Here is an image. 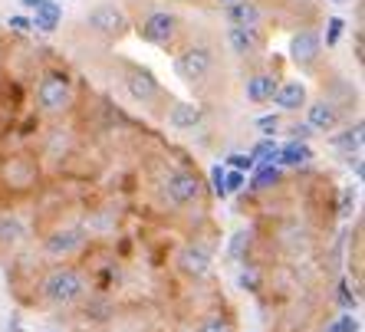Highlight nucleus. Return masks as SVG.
<instances>
[{"label":"nucleus","instance_id":"nucleus-1","mask_svg":"<svg viewBox=\"0 0 365 332\" xmlns=\"http://www.w3.org/2000/svg\"><path fill=\"white\" fill-rule=\"evenodd\" d=\"M83 293H86V280L79 276L76 270H69V266H63V270H53L50 276L43 280V296L50 299V303H56V306L76 303Z\"/></svg>","mask_w":365,"mask_h":332},{"label":"nucleus","instance_id":"nucleus-2","mask_svg":"<svg viewBox=\"0 0 365 332\" xmlns=\"http://www.w3.org/2000/svg\"><path fill=\"white\" fill-rule=\"evenodd\" d=\"M36 103H40L43 112H63L69 103H73V85L63 73H50L43 76L40 89H36Z\"/></svg>","mask_w":365,"mask_h":332},{"label":"nucleus","instance_id":"nucleus-3","mask_svg":"<svg viewBox=\"0 0 365 332\" xmlns=\"http://www.w3.org/2000/svg\"><path fill=\"white\" fill-rule=\"evenodd\" d=\"M162 194L168 204H191L201 194V181H197L195 171H171L162 185Z\"/></svg>","mask_w":365,"mask_h":332},{"label":"nucleus","instance_id":"nucleus-4","mask_svg":"<svg viewBox=\"0 0 365 332\" xmlns=\"http://www.w3.org/2000/svg\"><path fill=\"white\" fill-rule=\"evenodd\" d=\"M214 66V56L207 46H191V50H185L178 56V63H175V73H178L185 83H197V79H204L207 73H211Z\"/></svg>","mask_w":365,"mask_h":332},{"label":"nucleus","instance_id":"nucleus-5","mask_svg":"<svg viewBox=\"0 0 365 332\" xmlns=\"http://www.w3.org/2000/svg\"><path fill=\"white\" fill-rule=\"evenodd\" d=\"M175 30H178V20L168 10H155L152 17L142 24V40L155 43V46H165V43L175 40Z\"/></svg>","mask_w":365,"mask_h":332},{"label":"nucleus","instance_id":"nucleus-6","mask_svg":"<svg viewBox=\"0 0 365 332\" xmlns=\"http://www.w3.org/2000/svg\"><path fill=\"white\" fill-rule=\"evenodd\" d=\"M86 24L93 26L96 33H106V36H119L122 30L128 26L125 14H122L119 7H112V4H102V7L89 10V17H86Z\"/></svg>","mask_w":365,"mask_h":332},{"label":"nucleus","instance_id":"nucleus-7","mask_svg":"<svg viewBox=\"0 0 365 332\" xmlns=\"http://www.w3.org/2000/svg\"><path fill=\"white\" fill-rule=\"evenodd\" d=\"M319 53H323V40L313 30H303V33H297L289 40V60L297 66H313L319 60Z\"/></svg>","mask_w":365,"mask_h":332},{"label":"nucleus","instance_id":"nucleus-8","mask_svg":"<svg viewBox=\"0 0 365 332\" xmlns=\"http://www.w3.org/2000/svg\"><path fill=\"white\" fill-rule=\"evenodd\" d=\"M83 244H86V230L83 227H66V230H56V234L46 237V254L50 256H69V254H76Z\"/></svg>","mask_w":365,"mask_h":332},{"label":"nucleus","instance_id":"nucleus-9","mask_svg":"<svg viewBox=\"0 0 365 332\" xmlns=\"http://www.w3.org/2000/svg\"><path fill=\"white\" fill-rule=\"evenodd\" d=\"M178 266L187 273V276H204V273L211 270V250L201 247V244H187V247H181L178 254Z\"/></svg>","mask_w":365,"mask_h":332},{"label":"nucleus","instance_id":"nucleus-10","mask_svg":"<svg viewBox=\"0 0 365 332\" xmlns=\"http://www.w3.org/2000/svg\"><path fill=\"white\" fill-rule=\"evenodd\" d=\"M125 85H128V93H132V99H138V103H152L155 95H158V83H155V76L148 69H132L125 76Z\"/></svg>","mask_w":365,"mask_h":332},{"label":"nucleus","instance_id":"nucleus-11","mask_svg":"<svg viewBox=\"0 0 365 332\" xmlns=\"http://www.w3.org/2000/svg\"><path fill=\"white\" fill-rule=\"evenodd\" d=\"M306 125L313 128V132H332V128L339 125V112L329 103H313L306 109Z\"/></svg>","mask_w":365,"mask_h":332},{"label":"nucleus","instance_id":"nucleus-12","mask_svg":"<svg viewBox=\"0 0 365 332\" xmlns=\"http://www.w3.org/2000/svg\"><path fill=\"white\" fill-rule=\"evenodd\" d=\"M201 119H204V109L197 103H178V105H171V112H168V125L178 128V132L195 128Z\"/></svg>","mask_w":365,"mask_h":332},{"label":"nucleus","instance_id":"nucleus-13","mask_svg":"<svg viewBox=\"0 0 365 332\" xmlns=\"http://www.w3.org/2000/svg\"><path fill=\"white\" fill-rule=\"evenodd\" d=\"M273 103L283 112H297L299 105H306V85L303 83H280L273 93Z\"/></svg>","mask_w":365,"mask_h":332},{"label":"nucleus","instance_id":"nucleus-14","mask_svg":"<svg viewBox=\"0 0 365 332\" xmlns=\"http://www.w3.org/2000/svg\"><path fill=\"white\" fill-rule=\"evenodd\" d=\"M260 7H257L254 0H240V4H234V7H227V20L230 26H244V30H257V24H260Z\"/></svg>","mask_w":365,"mask_h":332},{"label":"nucleus","instance_id":"nucleus-15","mask_svg":"<svg viewBox=\"0 0 365 332\" xmlns=\"http://www.w3.org/2000/svg\"><path fill=\"white\" fill-rule=\"evenodd\" d=\"M227 43H230V50L237 53V56H250V53L260 46V36H257V30L230 26V30H227Z\"/></svg>","mask_w":365,"mask_h":332},{"label":"nucleus","instance_id":"nucleus-16","mask_svg":"<svg viewBox=\"0 0 365 332\" xmlns=\"http://www.w3.org/2000/svg\"><path fill=\"white\" fill-rule=\"evenodd\" d=\"M277 76H270V73H260V76H250L247 79V99H254V103H267V99H273V93H277Z\"/></svg>","mask_w":365,"mask_h":332},{"label":"nucleus","instance_id":"nucleus-17","mask_svg":"<svg viewBox=\"0 0 365 332\" xmlns=\"http://www.w3.org/2000/svg\"><path fill=\"white\" fill-rule=\"evenodd\" d=\"M309 158H313V148L306 145V142H289V145L280 148L277 165H283V168H299V165H306Z\"/></svg>","mask_w":365,"mask_h":332},{"label":"nucleus","instance_id":"nucleus-18","mask_svg":"<svg viewBox=\"0 0 365 332\" xmlns=\"http://www.w3.org/2000/svg\"><path fill=\"white\" fill-rule=\"evenodd\" d=\"M24 237H26L24 221L4 214V217H0V247H17V244H24Z\"/></svg>","mask_w":365,"mask_h":332},{"label":"nucleus","instance_id":"nucleus-19","mask_svg":"<svg viewBox=\"0 0 365 332\" xmlns=\"http://www.w3.org/2000/svg\"><path fill=\"white\" fill-rule=\"evenodd\" d=\"M362 122H356L352 128H346V132H336V135L329 138L336 148H342V152H349V155H362Z\"/></svg>","mask_w":365,"mask_h":332},{"label":"nucleus","instance_id":"nucleus-20","mask_svg":"<svg viewBox=\"0 0 365 332\" xmlns=\"http://www.w3.org/2000/svg\"><path fill=\"white\" fill-rule=\"evenodd\" d=\"M34 26H40V30H46V33H50V30H56V26H60V7H56L53 0H46V4L36 10Z\"/></svg>","mask_w":365,"mask_h":332},{"label":"nucleus","instance_id":"nucleus-21","mask_svg":"<svg viewBox=\"0 0 365 332\" xmlns=\"http://www.w3.org/2000/svg\"><path fill=\"white\" fill-rule=\"evenodd\" d=\"M277 155H280V145H277L273 138H264V142H257L254 145L250 158H254L257 165H277Z\"/></svg>","mask_w":365,"mask_h":332},{"label":"nucleus","instance_id":"nucleus-22","mask_svg":"<svg viewBox=\"0 0 365 332\" xmlns=\"http://www.w3.org/2000/svg\"><path fill=\"white\" fill-rule=\"evenodd\" d=\"M273 185H280V168L277 165H257V175L250 187H273Z\"/></svg>","mask_w":365,"mask_h":332},{"label":"nucleus","instance_id":"nucleus-23","mask_svg":"<svg viewBox=\"0 0 365 332\" xmlns=\"http://www.w3.org/2000/svg\"><path fill=\"white\" fill-rule=\"evenodd\" d=\"M326 332H359V319L352 313L339 316V319H332L329 326H326Z\"/></svg>","mask_w":365,"mask_h":332},{"label":"nucleus","instance_id":"nucleus-24","mask_svg":"<svg viewBox=\"0 0 365 332\" xmlns=\"http://www.w3.org/2000/svg\"><path fill=\"white\" fill-rule=\"evenodd\" d=\"M342 30H346V20H339V17L326 20V46H336L339 36H342Z\"/></svg>","mask_w":365,"mask_h":332},{"label":"nucleus","instance_id":"nucleus-25","mask_svg":"<svg viewBox=\"0 0 365 332\" xmlns=\"http://www.w3.org/2000/svg\"><path fill=\"white\" fill-rule=\"evenodd\" d=\"M227 165H230V171H254L257 168V162L250 158V155H240V152H234V155H227Z\"/></svg>","mask_w":365,"mask_h":332},{"label":"nucleus","instance_id":"nucleus-26","mask_svg":"<svg viewBox=\"0 0 365 332\" xmlns=\"http://www.w3.org/2000/svg\"><path fill=\"white\" fill-rule=\"evenodd\" d=\"M244 181L247 175L244 171H224V187H227V194H237V191H244Z\"/></svg>","mask_w":365,"mask_h":332},{"label":"nucleus","instance_id":"nucleus-27","mask_svg":"<svg viewBox=\"0 0 365 332\" xmlns=\"http://www.w3.org/2000/svg\"><path fill=\"white\" fill-rule=\"evenodd\" d=\"M352 211H356V187L349 185V187H342V194H339V214L342 217H352Z\"/></svg>","mask_w":365,"mask_h":332},{"label":"nucleus","instance_id":"nucleus-28","mask_svg":"<svg viewBox=\"0 0 365 332\" xmlns=\"http://www.w3.org/2000/svg\"><path fill=\"white\" fill-rule=\"evenodd\" d=\"M211 191L217 197H227V187H224V168H221V165H211Z\"/></svg>","mask_w":365,"mask_h":332},{"label":"nucleus","instance_id":"nucleus-29","mask_svg":"<svg viewBox=\"0 0 365 332\" xmlns=\"http://www.w3.org/2000/svg\"><path fill=\"white\" fill-rule=\"evenodd\" d=\"M257 128H260L267 138H273L277 128H280V115H264V119H257Z\"/></svg>","mask_w":365,"mask_h":332},{"label":"nucleus","instance_id":"nucleus-30","mask_svg":"<svg viewBox=\"0 0 365 332\" xmlns=\"http://www.w3.org/2000/svg\"><path fill=\"white\" fill-rule=\"evenodd\" d=\"M197 332H230V326L221 323V319H207V323L197 326Z\"/></svg>","mask_w":365,"mask_h":332},{"label":"nucleus","instance_id":"nucleus-31","mask_svg":"<svg viewBox=\"0 0 365 332\" xmlns=\"http://www.w3.org/2000/svg\"><path fill=\"white\" fill-rule=\"evenodd\" d=\"M10 30H17V33H26V30H34V20H26V17H10Z\"/></svg>","mask_w":365,"mask_h":332},{"label":"nucleus","instance_id":"nucleus-32","mask_svg":"<svg viewBox=\"0 0 365 332\" xmlns=\"http://www.w3.org/2000/svg\"><path fill=\"white\" fill-rule=\"evenodd\" d=\"M339 303H342V306H346V309H356V306H359V303H356V296L349 293V286H346V283H342V286H339Z\"/></svg>","mask_w":365,"mask_h":332},{"label":"nucleus","instance_id":"nucleus-33","mask_svg":"<svg viewBox=\"0 0 365 332\" xmlns=\"http://www.w3.org/2000/svg\"><path fill=\"white\" fill-rule=\"evenodd\" d=\"M309 135H313V128L306 125V122H303V125H293V142H306Z\"/></svg>","mask_w":365,"mask_h":332},{"label":"nucleus","instance_id":"nucleus-34","mask_svg":"<svg viewBox=\"0 0 365 332\" xmlns=\"http://www.w3.org/2000/svg\"><path fill=\"white\" fill-rule=\"evenodd\" d=\"M244 247H247V234H234V244H230V254H234V256H240V254H244Z\"/></svg>","mask_w":365,"mask_h":332},{"label":"nucleus","instance_id":"nucleus-35","mask_svg":"<svg viewBox=\"0 0 365 332\" xmlns=\"http://www.w3.org/2000/svg\"><path fill=\"white\" fill-rule=\"evenodd\" d=\"M46 0H24V7H30V10H40Z\"/></svg>","mask_w":365,"mask_h":332},{"label":"nucleus","instance_id":"nucleus-36","mask_svg":"<svg viewBox=\"0 0 365 332\" xmlns=\"http://www.w3.org/2000/svg\"><path fill=\"white\" fill-rule=\"evenodd\" d=\"M217 4H224V7H234V4H240V0H217Z\"/></svg>","mask_w":365,"mask_h":332}]
</instances>
